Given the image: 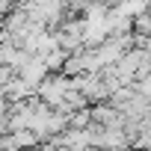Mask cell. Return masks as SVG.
Returning <instances> with one entry per match:
<instances>
[{"label": "cell", "instance_id": "1", "mask_svg": "<svg viewBox=\"0 0 151 151\" xmlns=\"http://www.w3.org/2000/svg\"><path fill=\"white\" fill-rule=\"evenodd\" d=\"M71 89H74V80H71V77H65V74H47V80L36 89V98H39L45 107L56 110Z\"/></svg>", "mask_w": 151, "mask_h": 151}, {"label": "cell", "instance_id": "3", "mask_svg": "<svg viewBox=\"0 0 151 151\" xmlns=\"http://www.w3.org/2000/svg\"><path fill=\"white\" fill-rule=\"evenodd\" d=\"M133 92H136L139 98H145V101L151 104V71L145 74V77H139V80L133 83Z\"/></svg>", "mask_w": 151, "mask_h": 151}, {"label": "cell", "instance_id": "4", "mask_svg": "<svg viewBox=\"0 0 151 151\" xmlns=\"http://www.w3.org/2000/svg\"><path fill=\"white\" fill-rule=\"evenodd\" d=\"M3 39H9V36H6V18L0 15V42H3Z\"/></svg>", "mask_w": 151, "mask_h": 151}, {"label": "cell", "instance_id": "2", "mask_svg": "<svg viewBox=\"0 0 151 151\" xmlns=\"http://www.w3.org/2000/svg\"><path fill=\"white\" fill-rule=\"evenodd\" d=\"M47 74H50V71H47L45 59H42V56H33V59H30V62H27V65H24L18 74H15V77H18V80H21V83H24L30 92H36V89H39V86L47 80Z\"/></svg>", "mask_w": 151, "mask_h": 151}]
</instances>
